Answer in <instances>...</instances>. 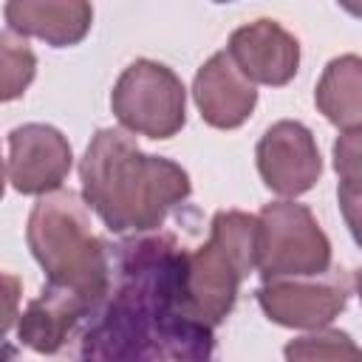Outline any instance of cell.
<instances>
[{
  "label": "cell",
  "instance_id": "1",
  "mask_svg": "<svg viewBox=\"0 0 362 362\" xmlns=\"http://www.w3.org/2000/svg\"><path fill=\"white\" fill-rule=\"evenodd\" d=\"M187 249L170 235H141L116 246L110 288L79 331L90 359H209L215 328L195 320L184 294Z\"/></svg>",
  "mask_w": 362,
  "mask_h": 362
},
{
  "label": "cell",
  "instance_id": "2",
  "mask_svg": "<svg viewBox=\"0 0 362 362\" xmlns=\"http://www.w3.org/2000/svg\"><path fill=\"white\" fill-rule=\"evenodd\" d=\"M79 181L90 209L116 235L158 229L192 192L181 164L144 153L124 127L96 130L79 161Z\"/></svg>",
  "mask_w": 362,
  "mask_h": 362
},
{
  "label": "cell",
  "instance_id": "3",
  "mask_svg": "<svg viewBox=\"0 0 362 362\" xmlns=\"http://www.w3.org/2000/svg\"><path fill=\"white\" fill-rule=\"evenodd\" d=\"M25 240L45 272V283L79 294L93 311L102 305L110 288V252L93 232L85 195L74 189L40 195L28 215Z\"/></svg>",
  "mask_w": 362,
  "mask_h": 362
},
{
  "label": "cell",
  "instance_id": "4",
  "mask_svg": "<svg viewBox=\"0 0 362 362\" xmlns=\"http://www.w3.org/2000/svg\"><path fill=\"white\" fill-rule=\"evenodd\" d=\"M257 269V215L221 209L212 215L209 238L187 252L184 294L195 320L218 328L235 308L240 283Z\"/></svg>",
  "mask_w": 362,
  "mask_h": 362
},
{
  "label": "cell",
  "instance_id": "5",
  "mask_svg": "<svg viewBox=\"0 0 362 362\" xmlns=\"http://www.w3.org/2000/svg\"><path fill=\"white\" fill-rule=\"evenodd\" d=\"M331 269V240L314 212L297 201H272L257 212V274L314 277Z\"/></svg>",
  "mask_w": 362,
  "mask_h": 362
},
{
  "label": "cell",
  "instance_id": "6",
  "mask_svg": "<svg viewBox=\"0 0 362 362\" xmlns=\"http://www.w3.org/2000/svg\"><path fill=\"white\" fill-rule=\"evenodd\" d=\"M110 110L133 136L173 139L187 124V88L164 62L136 59L119 74L110 90Z\"/></svg>",
  "mask_w": 362,
  "mask_h": 362
},
{
  "label": "cell",
  "instance_id": "7",
  "mask_svg": "<svg viewBox=\"0 0 362 362\" xmlns=\"http://www.w3.org/2000/svg\"><path fill=\"white\" fill-rule=\"evenodd\" d=\"M260 311L283 328L317 331L331 325L348 305V280L342 272L328 269L314 277H277L263 280L257 288Z\"/></svg>",
  "mask_w": 362,
  "mask_h": 362
},
{
  "label": "cell",
  "instance_id": "8",
  "mask_svg": "<svg viewBox=\"0 0 362 362\" xmlns=\"http://www.w3.org/2000/svg\"><path fill=\"white\" fill-rule=\"evenodd\" d=\"M74 167L71 141L54 124L28 122L8 133L6 181L20 195H48L62 189Z\"/></svg>",
  "mask_w": 362,
  "mask_h": 362
},
{
  "label": "cell",
  "instance_id": "9",
  "mask_svg": "<svg viewBox=\"0 0 362 362\" xmlns=\"http://www.w3.org/2000/svg\"><path fill=\"white\" fill-rule=\"evenodd\" d=\"M263 184L280 198H297L314 189L322 175V156L314 133L294 119L274 122L255 147Z\"/></svg>",
  "mask_w": 362,
  "mask_h": 362
},
{
  "label": "cell",
  "instance_id": "10",
  "mask_svg": "<svg viewBox=\"0 0 362 362\" xmlns=\"http://www.w3.org/2000/svg\"><path fill=\"white\" fill-rule=\"evenodd\" d=\"M235 65L255 85L283 88L297 76L300 68V42L277 20L260 17L229 34L226 42Z\"/></svg>",
  "mask_w": 362,
  "mask_h": 362
},
{
  "label": "cell",
  "instance_id": "11",
  "mask_svg": "<svg viewBox=\"0 0 362 362\" xmlns=\"http://www.w3.org/2000/svg\"><path fill=\"white\" fill-rule=\"evenodd\" d=\"M192 99L209 127L235 130L255 113L257 88L249 76H243L229 51H218L195 71Z\"/></svg>",
  "mask_w": 362,
  "mask_h": 362
},
{
  "label": "cell",
  "instance_id": "12",
  "mask_svg": "<svg viewBox=\"0 0 362 362\" xmlns=\"http://www.w3.org/2000/svg\"><path fill=\"white\" fill-rule=\"evenodd\" d=\"M93 314V305L79 294L45 283L40 297H34L17 320V337L25 348L37 354H59L68 339L79 334V328Z\"/></svg>",
  "mask_w": 362,
  "mask_h": 362
},
{
  "label": "cell",
  "instance_id": "13",
  "mask_svg": "<svg viewBox=\"0 0 362 362\" xmlns=\"http://www.w3.org/2000/svg\"><path fill=\"white\" fill-rule=\"evenodd\" d=\"M6 28L37 37L51 48L79 45L93 25L90 0H6Z\"/></svg>",
  "mask_w": 362,
  "mask_h": 362
},
{
  "label": "cell",
  "instance_id": "14",
  "mask_svg": "<svg viewBox=\"0 0 362 362\" xmlns=\"http://www.w3.org/2000/svg\"><path fill=\"white\" fill-rule=\"evenodd\" d=\"M317 110L339 130L362 127V57L339 54L317 79L314 88Z\"/></svg>",
  "mask_w": 362,
  "mask_h": 362
},
{
  "label": "cell",
  "instance_id": "15",
  "mask_svg": "<svg viewBox=\"0 0 362 362\" xmlns=\"http://www.w3.org/2000/svg\"><path fill=\"white\" fill-rule=\"evenodd\" d=\"M0 54H3V102H11L17 96L25 93V88L34 82V74H37V57L34 51L28 48V42L6 28L3 37H0Z\"/></svg>",
  "mask_w": 362,
  "mask_h": 362
},
{
  "label": "cell",
  "instance_id": "16",
  "mask_svg": "<svg viewBox=\"0 0 362 362\" xmlns=\"http://www.w3.org/2000/svg\"><path fill=\"white\" fill-rule=\"evenodd\" d=\"M286 359H362V348L351 339V334L337 328H317L300 339H291L283 348Z\"/></svg>",
  "mask_w": 362,
  "mask_h": 362
},
{
  "label": "cell",
  "instance_id": "17",
  "mask_svg": "<svg viewBox=\"0 0 362 362\" xmlns=\"http://www.w3.org/2000/svg\"><path fill=\"white\" fill-rule=\"evenodd\" d=\"M331 158H334L339 184L362 189V127L342 130L331 147Z\"/></svg>",
  "mask_w": 362,
  "mask_h": 362
},
{
  "label": "cell",
  "instance_id": "18",
  "mask_svg": "<svg viewBox=\"0 0 362 362\" xmlns=\"http://www.w3.org/2000/svg\"><path fill=\"white\" fill-rule=\"evenodd\" d=\"M337 201H339V212H342V218H345V226H348L351 238H354L356 246L362 249V189H354V187L339 184Z\"/></svg>",
  "mask_w": 362,
  "mask_h": 362
},
{
  "label": "cell",
  "instance_id": "19",
  "mask_svg": "<svg viewBox=\"0 0 362 362\" xmlns=\"http://www.w3.org/2000/svg\"><path fill=\"white\" fill-rule=\"evenodd\" d=\"M337 3H339V8H342V11H348L351 17L362 20V0H337Z\"/></svg>",
  "mask_w": 362,
  "mask_h": 362
},
{
  "label": "cell",
  "instance_id": "20",
  "mask_svg": "<svg viewBox=\"0 0 362 362\" xmlns=\"http://www.w3.org/2000/svg\"><path fill=\"white\" fill-rule=\"evenodd\" d=\"M354 288H356V297H359V303H362V266L354 272Z\"/></svg>",
  "mask_w": 362,
  "mask_h": 362
},
{
  "label": "cell",
  "instance_id": "21",
  "mask_svg": "<svg viewBox=\"0 0 362 362\" xmlns=\"http://www.w3.org/2000/svg\"><path fill=\"white\" fill-rule=\"evenodd\" d=\"M212 3H235V0H212Z\"/></svg>",
  "mask_w": 362,
  "mask_h": 362
}]
</instances>
